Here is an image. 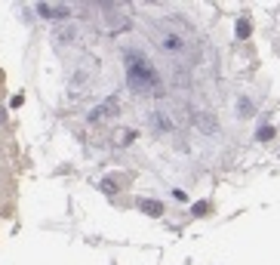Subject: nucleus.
Returning <instances> with one entry per match:
<instances>
[{
    "instance_id": "1",
    "label": "nucleus",
    "mask_w": 280,
    "mask_h": 265,
    "mask_svg": "<svg viewBox=\"0 0 280 265\" xmlns=\"http://www.w3.org/2000/svg\"><path fill=\"white\" fill-rule=\"evenodd\" d=\"M154 68L142 59V56H130V84L136 90H151L154 87Z\"/></svg>"
},
{
    "instance_id": "2",
    "label": "nucleus",
    "mask_w": 280,
    "mask_h": 265,
    "mask_svg": "<svg viewBox=\"0 0 280 265\" xmlns=\"http://www.w3.org/2000/svg\"><path fill=\"white\" fill-rule=\"evenodd\" d=\"M37 10L44 13L47 19H65V16H68V7H50V4H37Z\"/></svg>"
},
{
    "instance_id": "3",
    "label": "nucleus",
    "mask_w": 280,
    "mask_h": 265,
    "mask_svg": "<svg viewBox=\"0 0 280 265\" xmlns=\"http://www.w3.org/2000/svg\"><path fill=\"white\" fill-rule=\"evenodd\" d=\"M139 207H142L145 213H151V216H160V213H164V207L154 204V201H139Z\"/></svg>"
},
{
    "instance_id": "4",
    "label": "nucleus",
    "mask_w": 280,
    "mask_h": 265,
    "mask_svg": "<svg viewBox=\"0 0 280 265\" xmlns=\"http://www.w3.org/2000/svg\"><path fill=\"white\" fill-rule=\"evenodd\" d=\"M164 47H167V50H182V41H179L176 34H167V37H164Z\"/></svg>"
},
{
    "instance_id": "5",
    "label": "nucleus",
    "mask_w": 280,
    "mask_h": 265,
    "mask_svg": "<svg viewBox=\"0 0 280 265\" xmlns=\"http://www.w3.org/2000/svg\"><path fill=\"white\" fill-rule=\"evenodd\" d=\"M130 139H136V133H127V130H124V133H117V142H120V145H127Z\"/></svg>"
},
{
    "instance_id": "6",
    "label": "nucleus",
    "mask_w": 280,
    "mask_h": 265,
    "mask_svg": "<svg viewBox=\"0 0 280 265\" xmlns=\"http://www.w3.org/2000/svg\"><path fill=\"white\" fill-rule=\"evenodd\" d=\"M102 188H105L108 195H114V192H117V185H114V179H105V182H102Z\"/></svg>"
}]
</instances>
